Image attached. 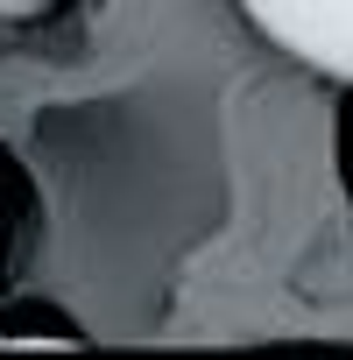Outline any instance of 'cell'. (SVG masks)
Masks as SVG:
<instances>
[{
	"instance_id": "7a4b0ae2",
	"label": "cell",
	"mask_w": 353,
	"mask_h": 360,
	"mask_svg": "<svg viewBox=\"0 0 353 360\" xmlns=\"http://www.w3.org/2000/svg\"><path fill=\"white\" fill-rule=\"evenodd\" d=\"M50 0H0V22H29V15H43Z\"/></svg>"
},
{
	"instance_id": "6da1fadb",
	"label": "cell",
	"mask_w": 353,
	"mask_h": 360,
	"mask_svg": "<svg viewBox=\"0 0 353 360\" xmlns=\"http://www.w3.org/2000/svg\"><path fill=\"white\" fill-rule=\"evenodd\" d=\"M240 15L297 64L353 85V0H240Z\"/></svg>"
}]
</instances>
